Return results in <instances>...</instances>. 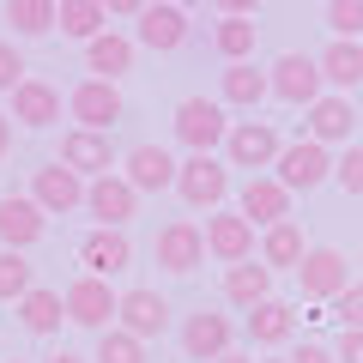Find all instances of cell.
<instances>
[{
  "mask_svg": "<svg viewBox=\"0 0 363 363\" xmlns=\"http://www.w3.org/2000/svg\"><path fill=\"white\" fill-rule=\"evenodd\" d=\"M176 140L188 145V157H218L230 140V121H224L218 97H182L176 104Z\"/></svg>",
  "mask_w": 363,
  "mask_h": 363,
  "instance_id": "1",
  "label": "cell"
},
{
  "mask_svg": "<svg viewBox=\"0 0 363 363\" xmlns=\"http://www.w3.org/2000/svg\"><path fill=\"white\" fill-rule=\"evenodd\" d=\"M176 194H182V206L206 212V218L224 212V200H230V164H224V157H182Z\"/></svg>",
  "mask_w": 363,
  "mask_h": 363,
  "instance_id": "2",
  "label": "cell"
},
{
  "mask_svg": "<svg viewBox=\"0 0 363 363\" xmlns=\"http://www.w3.org/2000/svg\"><path fill=\"white\" fill-rule=\"evenodd\" d=\"M61 303H67V321L91 327V333H109L116 315H121V291L109 285V279H91V272H79L73 285L61 291Z\"/></svg>",
  "mask_w": 363,
  "mask_h": 363,
  "instance_id": "3",
  "label": "cell"
},
{
  "mask_svg": "<svg viewBox=\"0 0 363 363\" xmlns=\"http://www.w3.org/2000/svg\"><path fill=\"white\" fill-rule=\"evenodd\" d=\"M267 85H272L279 104H297V109H315L327 97V79H321V67H315V55H297V49L267 67Z\"/></svg>",
  "mask_w": 363,
  "mask_h": 363,
  "instance_id": "4",
  "label": "cell"
},
{
  "mask_svg": "<svg viewBox=\"0 0 363 363\" xmlns=\"http://www.w3.org/2000/svg\"><path fill=\"white\" fill-rule=\"evenodd\" d=\"M279 152H285V140H279L272 121H230V140H224V164L230 169L260 176V169L279 164Z\"/></svg>",
  "mask_w": 363,
  "mask_h": 363,
  "instance_id": "5",
  "label": "cell"
},
{
  "mask_svg": "<svg viewBox=\"0 0 363 363\" xmlns=\"http://www.w3.org/2000/svg\"><path fill=\"white\" fill-rule=\"evenodd\" d=\"M236 351V321L218 309H194L188 321H182V357L188 363H218Z\"/></svg>",
  "mask_w": 363,
  "mask_h": 363,
  "instance_id": "6",
  "label": "cell"
},
{
  "mask_svg": "<svg viewBox=\"0 0 363 363\" xmlns=\"http://www.w3.org/2000/svg\"><path fill=\"white\" fill-rule=\"evenodd\" d=\"M67 116H73V128H85V133H109L121 121V85L79 79V85L67 91Z\"/></svg>",
  "mask_w": 363,
  "mask_h": 363,
  "instance_id": "7",
  "label": "cell"
},
{
  "mask_svg": "<svg viewBox=\"0 0 363 363\" xmlns=\"http://www.w3.org/2000/svg\"><path fill=\"white\" fill-rule=\"evenodd\" d=\"M272 169H279V188H291V194H315L321 182H333V152L315 145V140H297V145L279 152Z\"/></svg>",
  "mask_w": 363,
  "mask_h": 363,
  "instance_id": "8",
  "label": "cell"
},
{
  "mask_svg": "<svg viewBox=\"0 0 363 363\" xmlns=\"http://www.w3.org/2000/svg\"><path fill=\"white\" fill-rule=\"evenodd\" d=\"M152 255H157V267H164V272L188 279V272H200V260H206V230H200L194 218H169L164 230H157Z\"/></svg>",
  "mask_w": 363,
  "mask_h": 363,
  "instance_id": "9",
  "label": "cell"
},
{
  "mask_svg": "<svg viewBox=\"0 0 363 363\" xmlns=\"http://www.w3.org/2000/svg\"><path fill=\"white\" fill-rule=\"evenodd\" d=\"M297 285H303V297H315V303H339L351 291V260L339 255V248H309L303 255V267H297Z\"/></svg>",
  "mask_w": 363,
  "mask_h": 363,
  "instance_id": "10",
  "label": "cell"
},
{
  "mask_svg": "<svg viewBox=\"0 0 363 363\" xmlns=\"http://www.w3.org/2000/svg\"><path fill=\"white\" fill-rule=\"evenodd\" d=\"M85 188H91V182H85V176H73L61 157H55V164H43V169H30V200H37L49 218H67V212H79V206H85Z\"/></svg>",
  "mask_w": 363,
  "mask_h": 363,
  "instance_id": "11",
  "label": "cell"
},
{
  "mask_svg": "<svg viewBox=\"0 0 363 363\" xmlns=\"http://www.w3.org/2000/svg\"><path fill=\"white\" fill-rule=\"evenodd\" d=\"M116 327L121 333H133V339H164V327H169V297L164 291H152V285H128L121 291V315H116Z\"/></svg>",
  "mask_w": 363,
  "mask_h": 363,
  "instance_id": "12",
  "label": "cell"
},
{
  "mask_svg": "<svg viewBox=\"0 0 363 363\" xmlns=\"http://www.w3.org/2000/svg\"><path fill=\"white\" fill-rule=\"evenodd\" d=\"M291 188H279V176H248L242 194H236V212H242L255 230H272V224H291Z\"/></svg>",
  "mask_w": 363,
  "mask_h": 363,
  "instance_id": "13",
  "label": "cell"
},
{
  "mask_svg": "<svg viewBox=\"0 0 363 363\" xmlns=\"http://www.w3.org/2000/svg\"><path fill=\"white\" fill-rule=\"evenodd\" d=\"M255 248H260V242H255V224H248L242 212L224 206V212H212V218H206V255H212V260L242 267V260H260Z\"/></svg>",
  "mask_w": 363,
  "mask_h": 363,
  "instance_id": "14",
  "label": "cell"
},
{
  "mask_svg": "<svg viewBox=\"0 0 363 363\" xmlns=\"http://www.w3.org/2000/svg\"><path fill=\"white\" fill-rule=\"evenodd\" d=\"M85 212L97 218V230H128V218L140 212V194H133L128 176L116 169V176H97L85 188Z\"/></svg>",
  "mask_w": 363,
  "mask_h": 363,
  "instance_id": "15",
  "label": "cell"
},
{
  "mask_svg": "<svg viewBox=\"0 0 363 363\" xmlns=\"http://www.w3.org/2000/svg\"><path fill=\"white\" fill-rule=\"evenodd\" d=\"M61 164L73 176L97 182V176H116V140L109 133H85V128H67L61 133Z\"/></svg>",
  "mask_w": 363,
  "mask_h": 363,
  "instance_id": "16",
  "label": "cell"
},
{
  "mask_svg": "<svg viewBox=\"0 0 363 363\" xmlns=\"http://www.w3.org/2000/svg\"><path fill=\"white\" fill-rule=\"evenodd\" d=\"M176 157H169V145H133L128 157H121V176H128L133 194H164V188H176Z\"/></svg>",
  "mask_w": 363,
  "mask_h": 363,
  "instance_id": "17",
  "label": "cell"
},
{
  "mask_svg": "<svg viewBox=\"0 0 363 363\" xmlns=\"http://www.w3.org/2000/svg\"><path fill=\"white\" fill-rule=\"evenodd\" d=\"M79 267L91 279H116L133 267V236L128 230H85L79 236Z\"/></svg>",
  "mask_w": 363,
  "mask_h": 363,
  "instance_id": "18",
  "label": "cell"
},
{
  "mask_svg": "<svg viewBox=\"0 0 363 363\" xmlns=\"http://www.w3.org/2000/svg\"><path fill=\"white\" fill-rule=\"evenodd\" d=\"M43 230H49V212H43L30 194H6L0 200V248L25 255L30 242H43Z\"/></svg>",
  "mask_w": 363,
  "mask_h": 363,
  "instance_id": "19",
  "label": "cell"
},
{
  "mask_svg": "<svg viewBox=\"0 0 363 363\" xmlns=\"http://www.w3.org/2000/svg\"><path fill=\"white\" fill-rule=\"evenodd\" d=\"M140 49H152V55H176L182 43H188V6H145L140 13Z\"/></svg>",
  "mask_w": 363,
  "mask_h": 363,
  "instance_id": "20",
  "label": "cell"
},
{
  "mask_svg": "<svg viewBox=\"0 0 363 363\" xmlns=\"http://www.w3.org/2000/svg\"><path fill=\"white\" fill-rule=\"evenodd\" d=\"M133 55H140V43H133V37L104 30L97 43H85V73L104 79V85H121V73H133Z\"/></svg>",
  "mask_w": 363,
  "mask_h": 363,
  "instance_id": "21",
  "label": "cell"
},
{
  "mask_svg": "<svg viewBox=\"0 0 363 363\" xmlns=\"http://www.w3.org/2000/svg\"><path fill=\"white\" fill-rule=\"evenodd\" d=\"M351 128H357V109H351V97H339V91H327L321 104L309 109V140L315 145H351Z\"/></svg>",
  "mask_w": 363,
  "mask_h": 363,
  "instance_id": "22",
  "label": "cell"
},
{
  "mask_svg": "<svg viewBox=\"0 0 363 363\" xmlns=\"http://www.w3.org/2000/svg\"><path fill=\"white\" fill-rule=\"evenodd\" d=\"M6 116L18 121V128H55L61 121V91L49 85V79H25V85L13 91V109Z\"/></svg>",
  "mask_w": 363,
  "mask_h": 363,
  "instance_id": "23",
  "label": "cell"
},
{
  "mask_svg": "<svg viewBox=\"0 0 363 363\" xmlns=\"http://www.w3.org/2000/svg\"><path fill=\"white\" fill-rule=\"evenodd\" d=\"M315 67H321L327 91H339V97H351V91L363 85V43H327L321 55H315Z\"/></svg>",
  "mask_w": 363,
  "mask_h": 363,
  "instance_id": "24",
  "label": "cell"
},
{
  "mask_svg": "<svg viewBox=\"0 0 363 363\" xmlns=\"http://www.w3.org/2000/svg\"><path fill=\"white\" fill-rule=\"evenodd\" d=\"M267 97H272V85H267V73H260L255 61L224 67V73H218V104L224 109H260Z\"/></svg>",
  "mask_w": 363,
  "mask_h": 363,
  "instance_id": "25",
  "label": "cell"
},
{
  "mask_svg": "<svg viewBox=\"0 0 363 363\" xmlns=\"http://www.w3.org/2000/svg\"><path fill=\"white\" fill-rule=\"evenodd\" d=\"M272 297V272L260 260H242V267H224V303L230 309H260Z\"/></svg>",
  "mask_w": 363,
  "mask_h": 363,
  "instance_id": "26",
  "label": "cell"
},
{
  "mask_svg": "<svg viewBox=\"0 0 363 363\" xmlns=\"http://www.w3.org/2000/svg\"><path fill=\"white\" fill-rule=\"evenodd\" d=\"M61 321H67V303H61V291H49V285H37L25 303H18V327H25L30 339H55Z\"/></svg>",
  "mask_w": 363,
  "mask_h": 363,
  "instance_id": "27",
  "label": "cell"
},
{
  "mask_svg": "<svg viewBox=\"0 0 363 363\" xmlns=\"http://www.w3.org/2000/svg\"><path fill=\"white\" fill-rule=\"evenodd\" d=\"M303 255H309V242H303V224H297V218H291V224H272V230H260V267H267V272H279V267L297 272Z\"/></svg>",
  "mask_w": 363,
  "mask_h": 363,
  "instance_id": "28",
  "label": "cell"
},
{
  "mask_svg": "<svg viewBox=\"0 0 363 363\" xmlns=\"http://www.w3.org/2000/svg\"><path fill=\"white\" fill-rule=\"evenodd\" d=\"M61 37H73V43H97L109 30V6L104 0H61Z\"/></svg>",
  "mask_w": 363,
  "mask_h": 363,
  "instance_id": "29",
  "label": "cell"
},
{
  "mask_svg": "<svg viewBox=\"0 0 363 363\" xmlns=\"http://www.w3.org/2000/svg\"><path fill=\"white\" fill-rule=\"evenodd\" d=\"M291 327H297V315H291V303H279V297H267L260 309H248V339L255 345H285L291 339Z\"/></svg>",
  "mask_w": 363,
  "mask_h": 363,
  "instance_id": "30",
  "label": "cell"
},
{
  "mask_svg": "<svg viewBox=\"0 0 363 363\" xmlns=\"http://www.w3.org/2000/svg\"><path fill=\"white\" fill-rule=\"evenodd\" d=\"M255 18H218V25H212V49L224 55V67H242L248 55H255Z\"/></svg>",
  "mask_w": 363,
  "mask_h": 363,
  "instance_id": "31",
  "label": "cell"
},
{
  "mask_svg": "<svg viewBox=\"0 0 363 363\" xmlns=\"http://www.w3.org/2000/svg\"><path fill=\"white\" fill-rule=\"evenodd\" d=\"M55 18H61L55 0H6V25H13V37H49Z\"/></svg>",
  "mask_w": 363,
  "mask_h": 363,
  "instance_id": "32",
  "label": "cell"
},
{
  "mask_svg": "<svg viewBox=\"0 0 363 363\" xmlns=\"http://www.w3.org/2000/svg\"><path fill=\"white\" fill-rule=\"evenodd\" d=\"M30 291H37V267H30L25 255H13V248H0V303H25Z\"/></svg>",
  "mask_w": 363,
  "mask_h": 363,
  "instance_id": "33",
  "label": "cell"
},
{
  "mask_svg": "<svg viewBox=\"0 0 363 363\" xmlns=\"http://www.w3.org/2000/svg\"><path fill=\"white\" fill-rule=\"evenodd\" d=\"M91 363H145V339L109 327V333H97V357H91Z\"/></svg>",
  "mask_w": 363,
  "mask_h": 363,
  "instance_id": "34",
  "label": "cell"
},
{
  "mask_svg": "<svg viewBox=\"0 0 363 363\" xmlns=\"http://www.w3.org/2000/svg\"><path fill=\"white\" fill-rule=\"evenodd\" d=\"M327 30H333L339 43H357L363 37V0H327Z\"/></svg>",
  "mask_w": 363,
  "mask_h": 363,
  "instance_id": "35",
  "label": "cell"
},
{
  "mask_svg": "<svg viewBox=\"0 0 363 363\" xmlns=\"http://www.w3.org/2000/svg\"><path fill=\"white\" fill-rule=\"evenodd\" d=\"M333 182L345 188V194L363 200V145H345V152L333 157Z\"/></svg>",
  "mask_w": 363,
  "mask_h": 363,
  "instance_id": "36",
  "label": "cell"
},
{
  "mask_svg": "<svg viewBox=\"0 0 363 363\" xmlns=\"http://www.w3.org/2000/svg\"><path fill=\"white\" fill-rule=\"evenodd\" d=\"M25 79H30V73H25V55H18L13 43L0 37V91H6V97H13V91L25 85Z\"/></svg>",
  "mask_w": 363,
  "mask_h": 363,
  "instance_id": "37",
  "label": "cell"
},
{
  "mask_svg": "<svg viewBox=\"0 0 363 363\" xmlns=\"http://www.w3.org/2000/svg\"><path fill=\"white\" fill-rule=\"evenodd\" d=\"M333 357H339V363H363V327H339Z\"/></svg>",
  "mask_w": 363,
  "mask_h": 363,
  "instance_id": "38",
  "label": "cell"
},
{
  "mask_svg": "<svg viewBox=\"0 0 363 363\" xmlns=\"http://www.w3.org/2000/svg\"><path fill=\"white\" fill-rule=\"evenodd\" d=\"M333 309H339V321H345V327H363V285H351Z\"/></svg>",
  "mask_w": 363,
  "mask_h": 363,
  "instance_id": "39",
  "label": "cell"
},
{
  "mask_svg": "<svg viewBox=\"0 0 363 363\" xmlns=\"http://www.w3.org/2000/svg\"><path fill=\"white\" fill-rule=\"evenodd\" d=\"M291 363H339V357H333V345H297Z\"/></svg>",
  "mask_w": 363,
  "mask_h": 363,
  "instance_id": "40",
  "label": "cell"
},
{
  "mask_svg": "<svg viewBox=\"0 0 363 363\" xmlns=\"http://www.w3.org/2000/svg\"><path fill=\"white\" fill-rule=\"evenodd\" d=\"M109 13H116V18H140L145 0H109Z\"/></svg>",
  "mask_w": 363,
  "mask_h": 363,
  "instance_id": "41",
  "label": "cell"
},
{
  "mask_svg": "<svg viewBox=\"0 0 363 363\" xmlns=\"http://www.w3.org/2000/svg\"><path fill=\"white\" fill-rule=\"evenodd\" d=\"M13 152V116H6V109H0V157Z\"/></svg>",
  "mask_w": 363,
  "mask_h": 363,
  "instance_id": "42",
  "label": "cell"
},
{
  "mask_svg": "<svg viewBox=\"0 0 363 363\" xmlns=\"http://www.w3.org/2000/svg\"><path fill=\"white\" fill-rule=\"evenodd\" d=\"M43 363H91V357H79V351H49Z\"/></svg>",
  "mask_w": 363,
  "mask_h": 363,
  "instance_id": "43",
  "label": "cell"
},
{
  "mask_svg": "<svg viewBox=\"0 0 363 363\" xmlns=\"http://www.w3.org/2000/svg\"><path fill=\"white\" fill-rule=\"evenodd\" d=\"M218 363H255V357H248V351H230V357H218Z\"/></svg>",
  "mask_w": 363,
  "mask_h": 363,
  "instance_id": "44",
  "label": "cell"
},
{
  "mask_svg": "<svg viewBox=\"0 0 363 363\" xmlns=\"http://www.w3.org/2000/svg\"><path fill=\"white\" fill-rule=\"evenodd\" d=\"M260 363H291V357H260Z\"/></svg>",
  "mask_w": 363,
  "mask_h": 363,
  "instance_id": "45",
  "label": "cell"
},
{
  "mask_svg": "<svg viewBox=\"0 0 363 363\" xmlns=\"http://www.w3.org/2000/svg\"><path fill=\"white\" fill-rule=\"evenodd\" d=\"M13 363H18V357H13Z\"/></svg>",
  "mask_w": 363,
  "mask_h": 363,
  "instance_id": "46",
  "label": "cell"
}]
</instances>
